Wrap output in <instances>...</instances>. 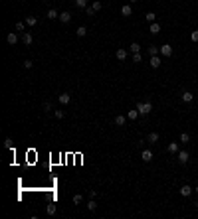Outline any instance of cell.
I'll return each instance as SVG.
<instances>
[{"label": "cell", "instance_id": "e575fe53", "mask_svg": "<svg viewBox=\"0 0 198 219\" xmlns=\"http://www.w3.org/2000/svg\"><path fill=\"white\" fill-rule=\"evenodd\" d=\"M190 40H192V41H198V30H194V32L190 34Z\"/></svg>", "mask_w": 198, "mask_h": 219}, {"label": "cell", "instance_id": "1f68e13d", "mask_svg": "<svg viewBox=\"0 0 198 219\" xmlns=\"http://www.w3.org/2000/svg\"><path fill=\"white\" fill-rule=\"evenodd\" d=\"M54 213H56V205L50 203V205H48V215H54Z\"/></svg>", "mask_w": 198, "mask_h": 219}, {"label": "cell", "instance_id": "e0dca14e", "mask_svg": "<svg viewBox=\"0 0 198 219\" xmlns=\"http://www.w3.org/2000/svg\"><path fill=\"white\" fill-rule=\"evenodd\" d=\"M36 24H38V18H36V16H26V26H28V28H34Z\"/></svg>", "mask_w": 198, "mask_h": 219}, {"label": "cell", "instance_id": "603a6c76", "mask_svg": "<svg viewBox=\"0 0 198 219\" xmlns=\"http://www.w3.org/2000/svg\"><path fill=\"white\" fill-rule=\"evenodd\" d=\"M75 34H77V38H83V36H87V28H85V26H79L77 30H75Z\"/></svg>", "mask_w": 198, "mask_h": 219}, {"label": "cell", "instance_id": "ab89813d", "mask_svg": "<svg viewBox=\"0 0 198 219\" xmlns=\"http://www.w3.org/2000/svg\"><path fill=\"white\" fill-rule=\"evenodd\" d=\"M194 192H196V193H198V186H196V188H194Z\"/></svg>", "mask_w": 198, "mask_h": 219}, {"label": "cell", "instance_id": "83f0119b", "mask_svg": "<svg viewBox=\"0 0 198 219\" xmlns=\"http://www.w3.org/2000/svg\"><path fill=\"white\" fill-rule=\"evenodd\" d=\"M75 6L77 8H87V0H75Z\"/></svg>", "mask_w": 198, "mask_h": 219}, {"label": "cell", "instance_id": "74e56055", "mask_svg": "<svg viewBox=\"0 0 198 219\" xmlns=\"http://www.w3.org/2000/svg\"><path fill=\"white\" fill-rule=\"evenodd\" d=\"M4 146H6V148H12V140H10V138H6V140H4Z\"/></svg>", "mask_w": 198, "mask_h": 219}, {"label": "cell", "instance_id": "ac0fdd59", "mask_svg": "<svg viewBox=\"0 0 198 219\" xmlns=\"http://www.w3.org/2000/svg\"><path fill=\"white\" fill-rule=\"evenodd\" d=\"M147 52H149V56L153 57V56H159V53H161V48H157V45H149Z\"/></svg>", "mask_w": 198, "mask_h": 219}, {"label": "cell", "instance_id": "cb8c5ba5", "mask_svg": "<svg viewBox=\"0 0 198 219\" xmlns=\"http://www.w3.org/2000/svg\"><path fill=\"white\" fill-rule=\"evenodd\" d=\"M155 18H157V14H155V12H147V14H145V20H147V22H155Z\"/></svg>", "mask_w": 198, "mask_h": 219}, {"label": "cell", "instance_id": "9c48e42d", "mask_svg": "<svg viewBox=\"0 0 198 219\" xmlns=\"http://www.w3.org/2000/svg\"><path fill=\"white\" fill-rule=\"evenodd\" d=\"M121 14H123L125 18H129V16L133 14V8H131V4H123V6H121Z\"/></svg>", "mask_w": 198, "mask_h": 219}, {"label": "cell", "instance_id": "8992f818", "mask_svg": "<svg viewBox=\"0 0 198 219\" xmlns=\"http://www.w3.org/2000/svg\"><path fill=\"white\" fill-rule=\"evenodd\" d=\"M115 57H117V59H119V61H125V59H127V57H129L127 49H123V48H121V49H117V52H115Z\"/></svg>", "mask_w": 198, "mask_h": 219}, {"label": "cell", "instance_id": "277c9868", "mask_svg": "<svg viewBox=\"0 0 198 219\" xmlns=\"http://www.w3.org/2000/svg\"><path fill=\"white\" fill-rule=\"evenodd\" d=\"M161 56H165V57H170V56H172L170 44H163V45H161Z\"/></svg>", "mask_w": 198, "mask_h": 219}, {"label": "cell", "instance_id": "ffe728a7", "mask_svg": "<svg viewBox=\"0 0 198 219\" xmlns=\"http://www.w3.org/2000/svg\"><path fill=\"white\" fill-rule=\"evenodd\" d=\"M168 152L170 154H178V142H170V144H168Z\"/></svg>", "mask_w": 198, "mask_h": 219}, {"label": "cell", "instance_id": "2e32d148", "mask_svg": "<svg viewBox=\"0 0 198 219\" xmlns=\"http://www.w3.org/2000/svg\"><path fill=\"white\" fill-rule=\"evenodd\" d=\"M127 120H129V119H127L125 115H117V117H115V124H117V126H125Z\"/></svg>", "mask_w": 198, "mask_h": 219}, {"label": "cell", "instance_id": "5bb4252c", "mask_svg": "<svg viewBox=\"0 0 198 219\" xmlns=\"http://www.w3.org/2000/svg\"><path fill=\"white\" fill-rule=\"evenodd\" d=\"M58 99H60V105H69L71 95H69V93H62L60 97H58Z\"/></svg>", "mask_w": 198, "mask_h": 219}, {"label": "cell", "instance_id": "ba28073f", "mask_svg": "<svg viewBox=\"0 0 198 219\" xmlns=\"http://www.w3.org/2000/svg\"><path fill=\"white\" fill-rule=\"evenodd\" d=\"M149 32L153 34V36H157V34H161V24H159V22H151V26H149Z\"/></svg>", "mask_w": 198, "mask_h": 219}, {"label": "cell", "instance_id": "f1b7e54d", "mask_svg": "<svg viewBox=\"0 0 198 219\" xmlns=\"http://www.w3.org/2000/svg\"><path fill=\"white\" fill-rule=\"evenodd\" d=\"M81 199H83V196H81V193H75V196H73V203H75V205H77V203H81Z\"/></svg>", "mask_w": 198, "mask_h": 219}, {"label": "cell", "instance_id": "d6a6232c", "mask_svg": "<svg viewBox=\"0 0 198 219\" xmlns=\"http://www.w3.org/2000/svg\"><path fill=\"white\" fill-rule=\"evenodd\" d=\"M91 8H93L95 12H99V10H101V2H97V0H95V2L91 4Z\"/></svg>", "mask_w": 198, "mask_h": 219}, {"label": "cell", "instance_id": "4316f807", "mask_svg": "<svg viewBox=\"0 0 198 219\" xmlns=\"http://www.w3.org/2000/svg\"><path fill=\"white\" fill-rule=\"evenodd\" d=\"M26 30V22H16V32H24Z\"/></svg>", "mask_w": 198, "mask_h": 219}, {"label": "cell", "instance_id": "7c38bea8", "mask_svg": "<svg viewBox=\"0 0 198 219\" xmlns=\"http://www.w3.org/2000/svg\"><path fill=\"white\" fill-rule=\"evenodd\" d=\"M22 41H24L26 45H32V41H34L32 34H30V32H22Z\"/></svg>", "mask_w": 198, "mask_h": 219}, {"label": "cell", "instance_id": "30bf717a", "mask_svg": "<svg viewBox=\"0 0 198 219\" xmlns=\"http://www.w3.org/2000/svg\"><path fill=\"white\" fill-rule=\"evenodd\" d=\"M46 18H48V20H58V18H60V12H58L56 8H50L48 14H46Z\"/></svg>", "mask_w": 198, "mask_h": 219}, {"label": "cell", "instance_id": "8d00e7d4", "mask_svg": "<svg viewBox=\"0 0 198 219\" xmlns=\"http://www.w3.org/2000/svg\"><path fill=\"white\" fill-rule=\"evenodd\" d=\"M44 111H52V103H50V101L44 103Z\"/></svg>", "mask_w": 198, "mask_h": 219}, {"label": "cell", "instance_id": "44dd1931", "mask_svg": "<svg viewBox=\"0 0 198 219\" xmlns=\"http://www.w3.org/2000/svg\"><path fill=\"white\" fill-rule=\"evenodd\" d=\"M129 52H131V53H139V52H141V45H139L137 41H133V44L129 45Z\"/></svg>", "mask_w": 198, "mask_h": 219}, {"label": "cell", "instance_id": "4dcf8cb0", "mask_svg": "<svg viewBox=\"0 0 198 219\" xmlns=\"http://www.w3.org/2000/svg\"><path fill=\"white\" fill-rule=\"evenodd\" d=\"M32 67H34V61H32V59H26V61H24V69H32Z\"/></svg>", "mask_w": 198, "mask_h": 219}, {"label": "cell", "instance_id": "3957f363", "mask_svg": "<svg viewBox=\"0 0 198 219\" xmlns=\"http://www.w3.org/2000/svg\"><path fill=\"white\" fill-rule=\"evenodd\" d=\"M176 158H178V164H186V162H188V158H190V156H188V152H186V150H178V154H176Z\"/></svg>", "mask_w": 198, "mask_h": 219}, {"label": "cell", "instance_id": "9a60e30c", "mask_svg": "<svg viewBox=\"0 0 198 219\" xmlns=\"http://www.w3.org/2000/svg\"><path fill=\"white\" fill-rule=\"evenodd\" d=\"M60 22H62V24L71 22V12H62V14H60Z\"/></svg>", "mask_w": 198, "mask_h": 219}, {"label": "cell", "instance_id": "f546056e", "mask_svg": "<svg viewBox=\"0 0 198 219\" xmlns=\"http://www.w3.org/2000/svg\"><path fill=\"white\" fill-rule=\"evenodd\" d=\"M141 59H143L141 52H139V53H133V61H135V63H141Z\"/></svg>", "mask_w": 198, "mask_h": 219}, {"label": "cell", "instance_id": "52a82bcc", "mask_svg": "<svg viewBox=\"0 0 198 219\" xmlns=\"http://www.w3.org/2000/svg\"><path fill=\"white\" fill-rule=\"evenodd\" d=\"M6 41H8L10 45H16V44H18V34H16V32H10V34L6 36Z\"/></svg>", "mask_w": 198, "mask_h": 219}, {"label": "cell", "instance_id": "7a4b0ae2", "mask_svg": "<svg viewBox=\"0 0 198 219\" xmlns=\"http://www.w3.org/2000/svg\"><path fill=\"white\" fill-rule=\"evenodd\" d=\"M192 192H194V188H190L188 184H184V186L180 188V196H182V197H190Z\"/></svg>", "mask_w": 198, "mask_h": 219}, {"label": "cell", "instance_id": "4fadbf2b", "mask_svg": "<svg viewBox=\"0 0 198 219\" xmlns=\"http://www.w3.org/2000/svg\"><path fill=\"white\" fill-rule=\"evenodd\" d=\"M180 99H182V103H192V101H194V95H192L190 91H184Z\"/></svg>", "mask_w": 198, "mask_h": 219}, {"label": "cell", "instance_id": "f35d334b", "mask_svg": "<svg viewBox=\"0 0 198 219\" xmlns=\"http://www.w3.org/2000/svg\"><path fill=\"white\" fill-rule=\"evenodd\" d=\"M135 2H139V0H129V4H135Z\"/></svg>", "mask_w": 198, "mask_h": 219}, {"label": "cell", "instance_id": "6da1fadb", "mask_svg": "<svg viewBox=\"0 0 198 219\" xmlns=\"http://www.w3.org/2000/svg\"><path fill=\"white\" fill-rule=\"evenodd\" d=\"M137 111L141 113V115H149V113L153 111V103H151V101H145V103H137Z\"/></svg>", "mask_w": 198, "mask_h": 219}, {"label": "cell", "instance_id": "60d3db41", "mask_svg": "<svg viewBox=\"0 0 198 219\" xmlns=\"http://www.w3.org/2000/svg\"><path fill=\"white\" fill-rule=\"evenodd\" d=\"M194 205H196V207H198V199H196V203H194Z\"/></svg>", "mask_w": 198, "mask_h": 219}, {"label": "cell", "instance_id": "7402d4cb", "mask_svg": "<svg viewBox=\"0 0 198 219\" xmlns=\"http://www.w3.org/2000/svg\"><path fill=\"white\" fill-rule=\"evenodd\" d=\"M139 115H141V113L135 109V111H129V113H127V119H129V120H137V117H139Z\"/></svg>", "mask_w": 198, "mask_h": 219}, {"label": "cell", "instance_id": "836d02e7", "mask_svg": "<svg viewBox=\"0 0 198 219\" xmlns=\"http://www.w3.org/2000/svg\"><path fill=\"white\" fill-rule=\"evenodd\" d=\"M64 115H65L64 111H54V117H56V119H64Z\"/></svg>", "mask_w": 198, "mask_h": 219}, {"label": "cell", "instance_id": "d4e9b609", "mask_svg": "<svg viewBox=\"0 0 198 219\" xmlns=\"http://www.w3.org/2000/svg\"><path fill=\"white\" fill-rule=\"evenodd\" d=\"M147 140L149 142H159V132H151L149 136H147Z\"/></svg>", "mask_w": 198, "mask_h": 219}, {"label": "cell", "instance_id": "5b68a950", "mask_svg": "<svg viewBox=\"0 0 198 219\" xmlns=\"http://www.w3.org/2000/svg\"><path fill=\"white\" fill-rule=\"evenodd\" d=\"M153 158H155L153 150H143V152H141V160H143V162H151Z\"/></svg>", "mask_w": 198, "mask_h": 219}, {"label": "cell", "instance_id": "484cf974", "mask_svg": "<svg viewBox=\"0 0 198 219\" xmlns=\"http://www.w3.org/2000/svg\"><path fill=\"white\" fill-rule=\"evenodd\" d=\"M87 209H89V211H95V209H97V203H95L91 197H89V201H87Z\"/></svg>", "mask_w": 198, "mask_h": 219}, {"label": "cell", "instance_id": "d6986e66", "mask_svg": "<svg viewBox=\"0 0 198 219\" xmlns=\"http://www.w3.org/2000/svg\"><path fill=\"white\" fill-rule=\"evenodd\" d=\"M178 142H182V144H186V142H190V134H188V132H180V136H178Z\"/></svg>", "mask_w": 198, "mask_h": 219}, {"label": "cell", "instance_id": "8fae6325", "mask_svg": "<svg viewBox=\"0 0 198 219\" xmlns=\"http://www.w3.org/2000/svg\"><path fill=\"white\" fill-rule=\"evenodd\" d=\"M149 63H151V67H153V69H159L163 61H161V57H159V56H153V57H151V61H149Z\"/></svg>", "mask_w": 198, "mask_h": 219}, {"label": "cell", "instance_id": "d590c367", "mask_svg": "<svg viewBox=\"0 0 198 219\" xmlns=\"http://www.w3.org/2000/svg\"><path fill=\"white\" fill-rule=\"evenodd\" d=\"M85 14H87V16H93V14H95V10H93L91 6H87V8H85Z\"/></svg>", "mask_w": 198, "mask_h": 219}]
</instances>
